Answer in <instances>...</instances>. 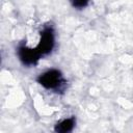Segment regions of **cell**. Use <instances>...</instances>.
<instances>
[{
	"label": "cell",
	"instance_id": "7a4b0ae2",
	"mask_svg": "<svg viewBox=\"0 0 133 133\" xmlns=\"http://www.w3.org/2000/svg\"><path fill=\"white\" fill-rule=\"evenodd\" d=\"M54 47V33L51 28H46L41 33V38L37 47L35 48L38 53L42 55L48 54L52 51Z\"/></svg>",
	"mask_w": 133,
	"mask_h": 133
},
{
	"label": "cell",
	"instance_id": "277c9868",
	"mask_svg": "<svg viewBox=\"0 0 133 133\" xmlns=\"http://www.w3.org/2000/svg\"><path fill=\"white\" fill-rule=\"evenodd\" d=\"M75 126V118L69 117L65 119H62L55 126L56 133H70Z\"/></svg>",
	"mask_w": 133,
	"mask_h": 133
},
{
	"label": "cell",
	"instance_id": "5b68a950",
	"mask_svg": "<svg viewBox=\"0 0 133 133\" xmlns=\"http://www.w3.org/2000/svg\"><path fill=\"white\" fill-rule=\"evenodd\" d=\"M73 5L77 8H83L84 6L87 5V1H75L73 2Z\"/></svg>",
	"mask_w": 133,
	"mask_h": 133
},
{
	"label": "cell",
	"instance_id": "3957f363",
	"mask_svg": "<svg viewBox=\"0 0 133 133\" xmlns=\"http://www.w3.org/2000/svg\"><path fill=\"white\" fill-rule=\"evenodd\" d=\"M18 54H19L21 61L26 65L35 64L41 57V54L38 53L36 49H31L27 47H20Z\"/></svg>",
	"mask_w": 133,
	"mask_h": 133
},
{
	"label": "cell",
	"instance_id": "6da1fadb",
	"mask_svg": "<svg viewBox=\"0 0 133 133\" xmlns=\"http://www.w3.org/2000/svg\"><path fill=\"white\" fill-rule=\"evenodd\" d=\"M37 82L47 89H57L63 83V77L58 70H49L37 78Z\"/></svg>",
	"mask_w": 133,
	"mask_h": 133
}]
</instances>
